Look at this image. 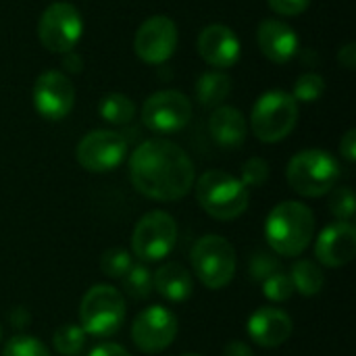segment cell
Wrapping results in <instances>:
<instances>
[{"label":"cell","mask_w":356,"mask_h":356,"mask_svg":"<svg viewBox=\"0 0 356 356\" xmlns=\"http://www.w3.org/2000/svg\"><path fill=\"white\" fill-rule=\"evenodd\" d=\"M86 332L81 330V325H73V323H67V325H60L54 336H52V344L56 348V353L63 356H77L83 346H86Z\"/></svg>","instance_id":"obj_24"},{"label":"cell","mask_w":356,"mask_h":356,"mask_svg":"<svg viewBox=\"0 0 356 356\" xmlns=\"http://www.w3.org/2000/svg\"><path fill=\"white\" fill-rule=\"evenodd\" d=\"M315 234L313 211L296 200L273 207L265 221V236L271 250L280 257H300Z\"/></svg>","instance_id":"obj_2"},{"label":"cell","mask_w":356,"mask_h":356,"mask_svg":"<svg viewBox=\"0 0 356 356\" xmlns=\"http://www.w3.org/2000/svg\"><path fill=\"white\" fill-rule=\"evenodd\" d=\"M121 280L125 294H129L136 300H146L152 294V271L146 265H131Z\"/></svg>","instance_id":"obj_25"},{"label":"cell","mask_w":356,"mask_h":356,"mask_svg":"<svg viewBox=\"0 0 356 356\" xmlns=\"http://www.w3.org/2000/svg\"><path fill=\"white\" fill-rule=\"evenodd\" d=\"M209 131L219 146L236 148L244 144L248 134V123L242 111L234 106H217L209 119Z\"/></svg>","instance_id":"obj_19"},{"label":"cell","mask_w":356,"mask_h":356,"mask_svg":"<svg viewBox=\"0 0 356 356\" xmlns=\"http://www.w3.org/2000/svg\"><path fill=\"white\" fill-rule=\"evenodd\" d=\"M338 60H340V65H342V67H346V69H355L356 67L355 42H348L346 46H342V48H340V52H338Z\"/></svg>","instance_id":"obj_37"},{"label":"cell","mask_w":356,"mask_h":356,"mask_svg":"<svg viewBox=\"0 0 356 356\" xmlns=\"http://www.w3.org/2000/svg\"><path fill=\"white\" fill-rule=\"evenodd\" d=\"M83 33V19L69 2H52L38 21V38L50 52H71Z\"/></svg>","instance_id":"obj_8"},{"label":"cell","mask_w":356,"mask_h":356,"mask_svg":"<svg viewBox=\"0 0 356 356\" xmlns=\"http://www.w3.org/2000/svg\"><path fill=\"white\" fill-rule=\"evenodd\" d=\"M90 356H131L123 346L119 344H113V342H104V344H98L92 348Z\"/></svg>","instance_id":"obj_36"},{"label":"cell","mask_w":356,"mask_h":356,"mask_svg":"<svg viewBox=\"0 0 356 356\" xmlns=\"http://www.w3.org/2000/svg\"><path fill=\"white\" fill-rule=\"evenodd\" d=\"M232 92V77L221 71L202 73L196 81V98L202 106L217 108Z\"/></svg>","instance_id":"obj_21"},{"label":"cell","mask_w":356,"mask_h":356,"mask_svg":"<svg viewBox=\"0 0 356 356\" xmlns=\"http://www.w3.org/2000/svg\"><path fill=\"white\" fill-rule=\"evenodd\" d=\"M257 42L261 52L277 65L294 58L300 48L296 31L280 19H265L257 29Z\"/></svg>","instance_id":"obj_18"},{"label":"cell","mask_w":356,"mask_h":356,"mask_svg":"<svg viewBox=\"0 0 356 356\" xmlns=\"http://www.w3.org/2000/svg\"><path fill=\"white\" fill-rule=\"evenodd\" d=\"M292 319L275 307H263L248 319V336L263 348H277L292 336Z\"/></svg>","instance_id":"obj_17"},{"label":"cell","mask_w":356,"mask_h":356,"mask_svg":"<svg viewBox=\"0 0 356 356\" xmlns=\"http://www.w3.org/2000/svg\"><path fill=\"white\" fill-rule=\"evenodd\" d=\"M129 177L142 196L171 202L192 190L194 163L175 142L152 138L142 142L129 156Z\"/></svg>","instance_id":"obj_1"},{"label":"cell","mask_w":356,"mask_h":356,"mask_svg":"<svg viewBox=\"0 0 356 356\" xmlns=\"http://www.w3.org/2000/svg\"><path fill=\"white\" fill-rule=\"evenodd\" d=\"M63 65H65V69H67V71L79 73V71H81L83 60H81V56H79L75 50H71V52H65V54H63Z\"/></svg>","instance_id":"obj_39"},{"label":"cell","mask_w":356,"mask_h":356,"mask_svg":"<svg viewBox=\"0 0 356 356\" xmlns=\"http://www.w3.org/2000/svg\"><path fill=\"white\" fill-rule=\"evenodd\" d=\"M177 48V25L167 15H154L146 19L134 38V50L140 60L148 65L167 63Z\"/></svg>","instance_id":"obj_12"},{"label":"cell","mask_w":356,"mask_h":356,"mask_svg":"<svg viewBox=\"0 0 356 356\" xmlns=\"http://www.w3.org/2000/svg\"><path fill=\"white\" fill-rule=\"evenodd\" d=\"M340 154L348 161V163H355L356 161V131L355 129H348L344 134V138L340 140Z\"/></svg>","instance_id":"obj_34"},{"label":"cell","mask_w":356,"mask_h":356,"mask_svg":"<svg viewBox=\"0 0 356 356\" xmlns=\"http://www.w3.org/2000/svg\"><path fill=\"white\" fill-rule=\"evenodd\" d=\"M131 265H134L131 263V254L127 250H123V248H111L100 259L102 273L108 275V277H115V280H121L129 271Z\"/></svg>","instance_id":"obj_29"},{"label":"cell","mask_w":356,"mask_h":356,"mask_svg":"<svg viewBox=\"0 0 356 356\" xmlns=\"http://www.w3.org/2000/svg\"><path fill=\"white\" fill-rule=\"evenodd\" d=\"M330 211L338 217V221L353 223L356 213V200L353 188H348V186L334 188L332 198H330Z\"/></svg>","instance_id":"obj_27"},{"label":"cell","mask_w":356,"mask_h":356,"mask_svg":"<svg viewBox=\"0 0 356 356\" xmlns=\"http://www.w3.org/2000/svg\"><path fill=\"white\" fill-rule=\"evenodd\" d=\"M269 179V163L261 156H252L242 165V184L246 188H259Z\"/></svg>","instance_id":"obj_32"},{"label":"cell","mask_w":356,"mask_h":356,"mask_svg":"<svg viewBox=\"0 0 356 356\" xmlns=\"http://www.w3.org/2000/svg\"><path fill=\"white\" fill-rule=\"evenodd\" d=\"M267 4L271 6V10H275L277 15H284V17H298L302 15L311 0H267Z\"/></svg>","instance_id":"obj_33"},{"label":"cell","mask_w":356,"mask_h":356,"mask_svg":"<svg viewBox=\"0 0 356 356\" xmlns=\"http://www.w3.org/2000/svg\"><path fill=\"white\" fill-rule=\"evenodd\" d=\"M277 271H282V263H280V259L273 257L271 252L259 250V252H254V254L250 257L248 273H250V277H252L254 282H261V284H263L267 277L275 275Z\"/></svg>","instance_id":"obj_30"},{"label":"cell","mask_w":356,"mask_h":356,"mask_svg":"<svg viewBox=\"0 0 356 356\" xmlns=\"http://www.w3.org/2000/svg\"><path fill=\"white\" fill-rule=\"evenodd\" d=\"M198 204L219 221L238 219L250 202L248 188L227 171H207L196 181Z\"/></svg>","instance_id":"obj_3"},{"label":"cell","mask_w":356,"mask_h":356,"mask_svg":"<svg viewBox=\"0 0 356 356\" xmlns=\"http://www.w3.org/2000/svg\"><path fill=\"white\" fill-rule=\"evenodd\" d=\"M286 177L296 194L319 198L336 188L340 179V165L330 152L311 148L292 156L286 169Z\"/></svg>","instance_id":"obj_4"},{"label":"cell","mask_w":356,"mask_h":356,"mask_svg":"<svg viewBox=\"0 0 356 356\" xmlns=\"http://www.w3.org/2000/svg\"><path fill=\"white\" fill-rule=\"evenodd\" d=\"M192 269L209 290H221L234 280L236 250L221 236H204L192 248Z\"/></svg>","instance_id":"obj_7"},{"label":"cell","mask_w":356,"mask_h":356,"mask_svg":"<svg viewBox=\"0 0 356 356\" xmlns=\"http://www.w3.org/2000/svg\"><path fill=\"white\" fill-rule=\"evenodd\" d=\"M2 356H50V350L33 336H13L4 344Z\"/></svg>","instance_id":"obj_28"},{"label":"cell","mask_w":356,"mask_h":356,"mask_svg":"<svg viewBox=\"0 0 356 356\" xmlns=\"http://www.w3.org/2000/svg\"><path fill=\"white\" fill-rule=\"evenodd\" d=\"M263 294L267 300L271 302H286L292 294H294V286H292V280L290 275L282 269L277 271L275 275L267 277L263 282Z\"/></svg>","instance_id":"obj_31"},{"label":"cell","mask_w":356,"mask_h":356,"mask_svg":"<svg viewBox=\"0 0 356 356\" xmlns=\"http://www.w3.org/2000/svg\"><path fill=\"white\" fill-rule=\"evenodd\" d=\"M125 319L123 294L106 284H98L86 292L79 305L81 330L96 338L115 336Z\"/></svg>","instance_id":"obj_6"},{"label":"cell","mask_w":356,"mask_h":356,"mask_svg":"<svg viewBox=\"0 0 356 356\" xmlns=\"http://www.w3.org/2000/svg\"><path fill=\"white\" fill-rule=\"evenodd\" d=\"M177 336V317L167 307H148L144 309L134 325H131V340L138 350L146 355H154L165 350L173 344Z\"/></svg>","instance_id":"obj_13"},{"label":"cell","mask_w":356,"mask_h":356,"mask_svg":"<svg viewBox=\"0 0 356 356\" xmlns=\"http://www.w3.org/2000/svg\"><path fill=\"white\" fill-rule=\"evenodd\" d=\"M192 119V104L184 92L161 90L146 98L142 106V121L150 131L175 134L181 131Z\"/></svg>","instance_id":"obj_10"},{"label":"cell","mask_w":356,"mask_h":356,"mask_svg":"<svg viewBox=\"0 0 356 356\" xmlns=\"http://www.w3.org/2000/svg\"><path fill=\"white\" fill-rule=\"evenodd\" d=\"M73 104H75V88L65 73L50 69L38 75L33 83V106L44 119L60 121L71 113Z\"/></svg>","instance_id":"obj_14"},{"label":"cell","mask_w":356,"mask_h":356,"mask_svg":"<svg viewBox=\"0 0 356 356\" xmlns=\"http://www.w3.org/2000/svg\"><path fill=\"white\" fill-rule=\"evenodd\" d=\"M181 356H202V355H181Z\"/></svg>","instance_id":"obj_41"},{"label":"cell","mask_w":356,"mask_h":356,"mask_svg":"<svg viewBox=\"0 0 356 356\" xmlns=\"http://www.w3.org/2000/svg\"><path fill=\"white\" fill-rule=\"evenodd\" d=\"M198 52L209 65L217 69H229L238 63L242 46H240L238 35L227 25L213 23L200 31Z\"/></svg>","instance_id":"obj_16"},{"label":"cell","mask_w":356,"mask_h":356,"mask_svg":"<svg viewBox=\"0 0 356 356\" xmlns=\"http://www.w3.org/2000/svg\"><path fill=\"white\" fill-rule=\"evenodd\" d=\"M127 156V142L119 131L94 129L77 144V163L92 173L117 169Z\"/></svg>","instance_id":"obj_11"},{"label":"cell","mask_w":356,"mask_h":356,"mask_svg":"<svg viewBox=\"0 0 356 356\" xmlns=\"http://www.w3.org/2000/svg\"><path fill=\"white\" fill-rule=\"evenodd\" d=\"M325 92V79L319 73H302L292 90V98L296 102H315L321 98V94Z\"/></svg>","instance_id":"obj_26"},{"label":"cell","mask_w":356,"mask_h":356,"mask_svg":"<svg viewBox=\"0 0 356 356\" xmlns=\"http://www.w3.org/2000/svg\"><path fill=\"white\" fill-rule=\"evenodd\" d=\"M8 321H10V325H13L15 330H23V327L29 325L31 313H29L25 307H15V309L8 313Z\"/></svg>","instance_id":"obj_35"},{"label":"cell","mask_w":356,"mask_h":356,"mask_svg":"<svg viewBox=\"0 0 356 356\" xmlns=\"http://www.w3.org/2000/svg\"><path fill=\"white\" fill-rule=\"evenodd\" d=\"M298 123V102L284 90L265 92L252 106L250 129L265 142L275 144L288 138Z\"/></svg>","instance_id":"obj_5"},{"label":"cell","mask_w":356,"mask_h":356,"mask_svg":"<svg viewBox=\"0 0 356 356\" xmlns=\"http://www.w3.org/2000/svg\"><path fill=\"white\" fill-rule=\"evenodd\" d=\"M0 342H2V325H0Z\"/></svg>","instance_id":"obj_40"},{"label":"cell","mask_w":356,"mask_h":356,"mask_svg":"<svg viewBox=\"0 0 356 356\" xmlns=\"http://www.w3.org/2000/svg\"><path fill=\"white\" fill-rule=\"evenodd\" d=\"M175 240H177L175 219L165 211H150L136 223L131 236V250L140 261L154 263V261H163L173 250Z\"/></svg>","instance_id":"obj_9"},{"label":"cell","mask_w":356,"mask_h":356,"mask_svg":"<svg viewBox=\"0 0 356 356\" xmlns=\"http://www.w3.org/2000/svg\"><path fill=\"white\" fill-rule=\"evenodd\" d=\"M98 113L104 121L113 123V125H125L136 117V104L129 96L113 92L106 94L100 104H98Z\"/></svg>","instance_id":"obj_23"},{"label":"cell","mask_w":356,"mask_h":356,"mask_svg":"<svg viewBox=\"0 0 356 356\" xmlns=\"http://www.w3.org/2000/svg\"><path fill=\"white\" fill-rule=\"evenodd\" d=\"M152 284L156 292L169 302H184L192 296L194 290L190 271L179 263H167L159 267L156 273L152 275Z\"/></svg>","instance_id":"obj_20"},{"label":"cell","mask_w":356,"mask_h":356,"mask_svg":"<svg viewBox=\"0 0 356 356\" xmlns=\"http://www.w3.org/2000/svg\"><path fill=\"white\" fill-rule=\"evenodd\" d=\"M315 254L325 267H344L356 254V229L353 223L336 221L317 236Z\"/></svg>","instance_id":"obj_15"},{"label":"cell","mask_w":356,"mask_h":356,"mask_svg":"<svg viewBox=\"0 0 356 356\" xmlns=\"http://www.w3.org/2000/svg\"><path fill=\"white\" fill-rule=\"evenodd\" d=\"M223 356H254L252 348L246 342L240 340H232L225 348H223Z\"/></svg>","instance_id":"obj_38"},{"label":"cell","mask_w":356,"mask_h":356,"mask_svg":"<svg viewBox=\"0 0 356 356\" xmlns=\"http://www.w3.org/2000/svg\"><path fill=\"white\" fill-rule=\"evenodd\" d=\"M290 280H292L294 290L302 296H315L325 286V275H323L321 267L315 265L313 261H307V259L294 263Z\"/></svg>","instance_id":"obj_22"}]
</instances>
